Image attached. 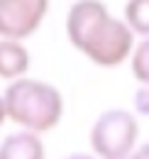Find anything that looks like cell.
Wrapping results in <instances>:
<instances>
[{"mask_svg":"<svg viewBox=\"0 0 149 159\" xmlns=\"http://www.w3.org/2000/svg\"><path fill=\"white\" fill-rule=\"evenodd\" d=\"M66 37L98 66H120L130 59L134 32L125 20L110 17L100 0H76L66 15Z\"/></svg>","mask_w":149,"mask_h":159,"instance_id":"1","label":"cell"},{"mask_svg":"<svg viewBox=\"0 0 149 159\" xmlns=\"http://www.w3.org/2000/svg\"><path fill=\"white\" fill-rule=\"evenodd\" d=\"M5 113L25 130L47 132L54 130L64 115V98L59 88L37 79H12L2 93Z\"/></svg>","mask_w":149,"mask_h":159,"instance_id":"2","label":"cell"},{"mask_svg":"<svg viewBox=\"0 0 149 159\" xmlns=\"http://www.w3.org/2000/svg\"><path fill=\"white\" fill-rule=\"evenodd\" d=\"M137 135H139V125L130 110L110 108L103 115H98V120L91 125L88 142L98 157L125 159L132 157L134 144H137Z\"/></svg>","mask_w":149,"mask_h":159,"instance_id":"3","label":"cell"},{"mask_svg":"<svg viewBox=\"0 0 149 159\" xmlns=\"http://www.w3.org/2000/svg\"><path fill=\"white\" fill-rule=\"evenodd\" d=\"M49 0H0V37L27 39L47 17Z\"/></svg>","mask_w":149,"mask_h":159,"instance_id":"4","label":"cell"},{"mask_svg":"<svg viewBox=\"0 0 149 159\" xmlns=\"http://www.w3.org/2000/svg\"><path fill=\"white\" fill-rule=\"evenodd\" d=\"M44 144L34 130L12 132L0 142V159H42Z\"/></svg>","mask_w":149,"mask_h":159,"instance_id":"5","label":"cell"},{"mask_svg":"<svg viewBox=\"0 0 149 159\" xmlns=\"http://www.w3.org/2000/svg\"><path fill=\"white\" fill-rule=\"evenodd\" d=\"M29 71V52L20 39H0V79H20Z\"/></svg>","mask_w":149,"mask_h":159,"instance_id":"6","label":"cell"},{"mask_svg":"<svg viewBox=\"0 0 149 159\" xmlns=\"http://www.w3.org/2000/svg\"><path fill=\"white\" fill-rule=\"evenodd\" d=\"M125 22L134 34L149 37V0H127L125 2Z\"/></svg>","mask_w":149,"mask_h":159,"instance_id":"7","label":"cell"},{"mask_svg":"<svg viewBox=\"0 0 149 159\" xmlns=\"http://www.w3.org/2000/svg\"><path fill=\"white\" fill-rule=\"evenodd\" d=\"M132 57V74L139 83H149V37H144V42H139L134 47Z\"/></svg>","mask_w":149,"mask_h":159,"instance_id":"8","label":"cell"},{"mask_svg":"<svg viewBox=\"0 0 149 159\" xmlns=\"http://www.w3.org/2000/svg\"><path fill=\"white\" fill-rule=\"evenodd\" d=\"M134 110L149 115V83H142V88L134 93Z\"/></svg>","mask_w":149,"mask_h":159,"instance_id":"9","label":"cell"},{"mask_svg":"<svg viewBox=\"0 0 149 159\" xmlns=\"http://www.w3.org/2000/svg\"><path fill=\"white\" fill-rule=\"evenodd\" d=\"M132 157L134 159H149V144H142L137 152H132Z\"/></svg>","mask_w":149,"mask_h":159,"instance_id":"10","label":"cell"},{"mask_svg":"<svg viewBox=\"0 0 149 159\" xmlns=\"http://www.w3.org/2000/svg\"><path fill=\"white\" fill-rule=\"evenodd\" d=\"M5 118H7V113H5V100H2V96H0V125L5 122Z\"/></svg>","mask_w":149,"mask_h":159,"instance_id":"11","label":"cell"}]
</instances>
